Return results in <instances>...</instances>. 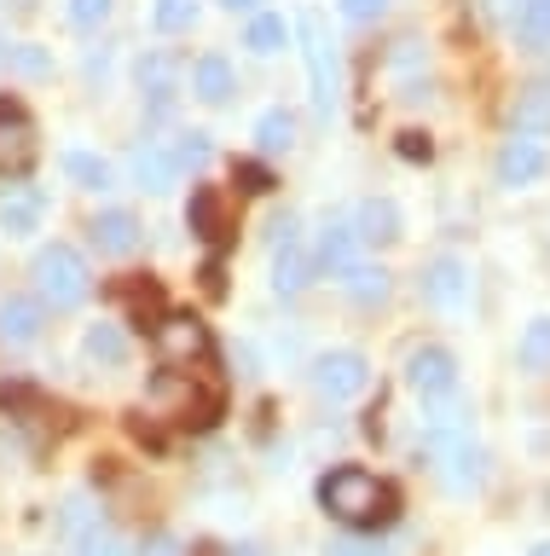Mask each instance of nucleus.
I'll use <instances>...</instances> for the list:
<instances>
[{
    "mask_svg": "<svg viewBox=\"0 0 550 556\" xmlns=\"http://www.w3.org/2000/svg\"><path fill=\"white\" fill-rule=\"evenodd\" d=\"M319 504L336 521H348V528H383V521H394V510H400L394 486L376 481L371 469H359V464L331 469V476L319 481Z\"/></svg>",
    "mask_w": 550,
    "mask_h": 556,
    "instance_id": "1",
    "label": "nucleus"
},
{
    "mask_svg": "<svg viewBox=\"0 0 550 556\" xmlns=\"http://www.w3.org/2000/svg\"><path fill=\"white\" fill-rule=\"evenodd\" d=\"M29 278H36V302L53 307V313H71L93 295V273H88V261H81V250H71V243H47L36 255V267H29Z\"/></svg>",
    "mask_w": 550,
    "mask_h": 556,
    "instance_id": "2",
    "label": "nucleus"
},
{
    "mask_svg": "<svg viewBox=\"0 0 550 556\" xmlns=\"http://www.w3.org/2000/svg\"><path fill=\"white\" fill-rule=\"evenodd\" d=\"M296 35H302V59H307V81H314V111L331 116V104L342 93V76H336V47H331V29H324L319 12H302L296 17Z\"/></svg>",
    "mask_w": 550,
    "mask_h": 556,
    "instance_id": "3",
    "label": "nucleus"
},
{
    "mask_svg": "<svg viewBox=\"0 0 550 556\" xmlns=\"http://www.w3.org/2000/svg\"><path fill=\"white\" fill-rule=\"evenodd\" d=\"M151 342H157V359L163 365H209V325L197 319V313H163L157 325H151Z\"/></svg>",
    "mask_w": 550,
    "mask_h": 556,
    "instance_id": "4",
    "label": "nucleus"
},
{
    "mask_svg": "<svg viewBox=\"0 0 550 556\" xmlns=\"http://www.w3.org/2000/svg\"><path fill=\"white\" fill-rule=\"evenodd\" d=\"M41 156V139H36V122H29L24 104L0 99V180H24Z\"/></svg>",
    "mask_w": 550,
    "mask_h": 556,
    "instance_id": "5",
    "label": "nucleus"
},
{
    "mask_svg": "<svg viewBox=\"0 0 550 556\" xmlns=\"http://www.w3.org/2000/svg\"><path fill=\"white\" fill-rule=\"evenodd\" d=\"M366 382H371V365H366V354H354V348H331V354L314 359V389L324 400H354Z\"/></svg>",
    "mask_w": 550,
    "mask_h": 556,
    "instance_id": "6",
    "label": "nucleus"
},
{
    "mask_svg": "<svg viewBox=\"0 0 550 556\" xmlns=\"http://www.w3.org/2000/svg\"><path fill=\"white\" fill-rule=\"evenodd\" d=\"M192 232L203 238V243H227L232 232H238V198L227 186H197L192 191Z\"/></svg>",
    "mask_w": 550,
    "mask_h": 556,
    "instance_id": "7",
    "label": "nucleus"
},
{
    "mask_svg": "<svg viewBox=\"0 0 550 556\" xmlns=\"http://www.w3.org/2000/svg\"><path fill=\"white\" fill-rule=\"evenodd\" d=\"M406 382H411V394H423V400H452L458 394V359L429 342L406 359Z\"/></svg>",
    "mask_w": 550,
    "mask_h": 556,
    "instance_id": "8",
    "label": "nucleus"
},
{
    "mask_svg": "<svg viewBox=\"0 0 550 556\" xmlns=\"http://www.w3.org/2000/svg\"><path fill=\"white\" fill-rule=\"evenodd\" d=\"M545 168H550L545 139L510 134V139H504V151H498V186H510V191H522V186H533V180H545Z\"/></svg>",
    "mask_w": 550,
    "mask_h": 556,
    "instance_id": "9",
    "label": "nucleus"
},
{
    "mask_svg": "<svg viewBox=\"0 0 550 556\" xmlns=\"http://www.w3.org/2000/svg\"><path fill=\"white\" fill-rule=\"evenodd\" d=\"M423 302L440 307V313H463L470 307V267L458 255H440L435 267L423 273Z\"/></svg>",
    "mask_w": 550,
    "mask_h": 556,
    "instance_id": "10",
    "label": "nucleus"
},
{
    "mask_svg": "<svg viewBox=\"0 0 550 556\" xmlns=\"http://www.w3.org/2000/svg\"><path fill=\"white\" fill-rule=\"evenodd\" d=\"M88 238H93L99 255H133L140 250V215H128V208H99Z\"/></svg>",
    "mask_w": 550,
    "mask_h": 556,
    "instance_id": "11",
    "label": "nucleus"
},
{
    "mask_svg": "<svg viewBox=\"0 0 550 556\" xmlns=\"http://www.w3.org/2000/svg\"><path fill=\"white\" fill-rule=\"evenodd\" d=\"M41 325H47V307L36 295H7V302H0V342L7 348H29L41 337Z\"/></svg>",
    "mask_w": 550,
    "mask_h": 556,
    "instance_id": "12",
    "label": "nucleus"
},
{
    "mask_svg": "<svg viewBox=\"0 0 550 556\" xmlns=\"http://www.w3.org/2000/svg\"><path fill=\"white\" fill-rule=\"evenodd\" d=\"M140 87H145V104L163 116L168 104L180 99V59H175V52H145V64H140Z\"/></svg>",
    "mask_w": 550,
    "mask_h": 556,
    "instance_id": "13",
    "label": "nucleus"
},
{
    "mask_svg": "<svg viewBox=\"0 0 550 556\" xmlns=\"http://www.w3.org/2000/svg\"><path fill=\"white\" fill-rule=\"evenodd\" d=\"M354 238L359 243H400L406 238V226H400V208H394V198H366L359 203V215H354Z\"/></svg>",
    "mask_w": 550,
    "mask_h": 556,
    "instance_id": "14",
    "label": "nucleus"
},
{
    "mask_svg": "<svg viewBox=\"0 0 550 556\" xmlns=\"http://www.w3.org/2000/svg\"><path fill=\"white\" fill-rule=\"evenodd\" d=\"M359 261V238H354V226L348 220H324V232H319V250H314V273H331L342 278Z\"/></svg>",
    "mask_w": 550,
    "mask_h": 556,
    "instance_id": "15",
    "label": "nucleus"
},
{
    "mask_svg": "<svg viewBox=\"0 0 550 556\" xmlns=\"http://www.w3.org/2000/svg\"><path fill=\"white\" fill-rule=\"evenodd\" d=\"M192 93H197L203 104H227V99L238 93V70L220 59V52H203V59L192 64Z\"/></svg>",
    "mask_w": 550,
    "mask_h": 556,
    "instance_id": "16",
    "label": "nucleus"
},
{
    "mask_svg": "<svg viewBox=\"0 0 550 556\" xmlns=\"http://www.w3.org/2000/svg\"><path fill=\"white\" fill-rule=\"evenodd\" d=\"M446 464H440V481H446V493H475L481 486V446H470L458 434V441H446Z\"/></svg>",
    "mask_w": 550,
    "mask_h": 556,
    "instance_id": "17",
    "label": "nucleus"
},
{
    "mask_svg": "<svg viewBox=\"0 0 550 556\" xmlns=\"http://www.w3.org/2000/svg\"><path fill=\"white\" fill-rule=\"evenodd\" d=\"M307 285H314V255H307L302 243H279V250H272V290L302 295Z\"/></svg>",
    "mask_w": 550,
    "mask_h": 556,
    "instance_id": "18",
    "label": "nucleus"
},
{
    "mask_svg": "<svg viewBox=\"0 0 550 556\" xmlns=\"http://www.w3.org/2000/svg\"><path fill=\"white\" fill-rule=\"evenodd\" d=\"M133 180H140V191H151V198H163V191L180 186V168L163 146H140L133 151Z\"/></svg>",
    "mask_w": 550,
    "mask_h": 556,
    "instance_id": "19",
    "label": "nucleus"
},
{
    "mask_svg": "<svg viewBox=\"0 0 550 556\" xmlns=\"http://www.w3.org/2000/svg\"><path fill=\"white\" fill-rule=\"evenodd\" d=\"M510 134H527V139H545L550 134V87H522V93H515Z\"/></svg>",
    "mask_w": 550,
    "mask_h": 556,
    "instance_id": "20",
    "label": "nucleus"
},
{
    "mask_svg": "<svg viewBox=\"0 0 550 556\" xmlns=\"http://www.w3.org/2000/svg\"><path fill=\"white\" fill-rule=\"evenodd\" d=\"M47 203L36 198V191H0V232L7 238H29L41 226Z\"/></svg>",
    "mask_w": 550,
    "mask_h": 556,
    "instance_id": "21",
    "label": "nucleus"
},
{
    "mask_svg": "<svg viewBox=\"0 0 550 556\" xmlns=\"http://www.w3.org/2000/svg\"><path fill=\"white\" fill-rule=\"evenodd\" d=\"M336 285L348 290L359 307H376V302H388V267H371V261H354V267L342 273Z\"/></svg>",
    "mask_w": 550,
    "mask_h": 556,
    "instance_id": "22",
    "label": "nucleus"
},
{
    "mask_svg": "<svg viewBox=\"0 0 550 556\" xmlns=\"http://www.w3.org/2000/svg\"><path fill=\"white\" fill-rule=\"evenodd\" d=\"M255 146H261V156H284L290 146H296V116H290L284 104L261 111V122H255Z\"/></svg>",
    "mask_w": 550,
    "mask_h": 556,
    "instance_id": "23",
    "label": "nucleus"
},
{
    "mask_svg": "<svg viewBox=\"0 0 550 556\" xmlns=\"http://www.w3.org/2000/svg\"><path fill=\"white\" fill-rule=\"evenodd\" d=\"M510 24H515V41L527 52H545L550 47V0H522Z\"/></svg>",
    "mask_w": 550,
    "mask_h": 556,
    "instance_id": "24",
    "label": "nucleus"
},
{
    "mask_svg": "<svg viewBox=\"0 0 550 556\" xmlns=\"http://www.w3.org/2000/svg\"><path fill=\"white\" fill-rule=\"evenodd\" d=\"M244 47L255 52V59H272V52H284L290 47V24L279 12H255L250 17V35H244Z\"/></svg>",
    "mask_w": 550,
    "mask_h": 556,
    "instance_id": "25",
    "label": "nucleus"
},
{
    "mask_svg": "<svg viewBox=\"0 0 550 556\" xmlns=\"http://www.w3.org/2000/svg\"><path fill=\"white\" fill-rule=\"evenodd\" d=\"M64 174L81 186V191H111L116 186V174L105 156H93V151H64Z\"/></svg>",
    "mask_w": 550,
    "mask_h": 556,
    "instance_id": "26",
    "label": "nucleus"
},
{
    "mask_svg": "<svg viewBox=\"0 0 550 556\" xmlns=\"http://www.w3.org/2000/svg\"><path fill=\"white\" fill-rule=\"evenodd\" d=\"M81 354L93 365H123L128 359V337L116 325H88V337H81Z\"/></svg>",
    "mask_w": 550,
    "mask_h": 556,
    "instance_id": "27",
    "label": "nucleus"
},
{
    "mask_svg": "<svg viewBox=\"0 0 550 556\" xmlns=\"http://www.w3.org/2000/svg\"><path fill=\"white\" fill-rule=\"evenodd\" d=\"M522 371H550V319H533L522 330V348H515Z\"/></svg>",
    "mask_w": 550,
    "mask_h": 556,
    "instance_id": "28",
    "label": "nucleus"
},
{
    "mask_svg": "<svg viewBox=\"0 0 550 556\" xmlns=\"http://www.w3.org/2000/svg\"><path fill=\"white\" fill-rule=\"evenodd\" d=\"M93 528H99L93 498L88 493H71V498H64V510H59V533L64 539H81V533H93Z\"/></svg>",
    "mask_w": 550,
    "mask_h": 556,
    "instance_id": "29",
    "label": "nucleus"
},
{
    "mask_svg": "<svg viewBox=\"0 0 550 556\" xmlns=\"http://www.w3.org/2000/svg\"><path fill=\"white\" fill-rule=\"evenodd\" d=\"M123 302H128V313H133L140 325H157V319H163V290L151 285V278H145V285L133 278V285L123 290Z\"/></svg>",
    "mask_w": 550,
    "mask_h": 556,
    "instance_id": "30",
    "label": "nucleus"
},
{
    "mask_svg": "<svg viewBox=\"0 0 550 556\" xmlns=\"http://www.w3.org/2000/svg\"><path fill=\"white\" fill-rule=\"evenodd\" d=\"M151 24H157L163 35L192 29L197 24V0H157V7H151Z\"/></svg>",
    "mask_w": 550,
    "mask_h": 556,
    "instance_id": "31",
    "label": "nucleus"
},
{
    "mask_svg": "<svg viewBox=\"0 0 550 556\" xmlns=\"http://www.w3.org/2000/svg\"><path fill=\"white\" fill-rule=\"evenodd\" d=\"M168 156H175V168H203L215 156V146H209V134H203V128H192V134H180V146Z\"/></svg>",
    "mask_w": 550,
    "mask_h": 556,
    "instance_id": "32",
    "label": "nucleus"
},
{
    "mask_svg": "<svg viewBox=\"0 0 550 556\" xmlns=\"http://www.w3.org/2000/svg\"><path fill=\"white\" fill-rule=\"evenodd\" d=\"M324 556H394L388 539H331Z\"/></svg>",
    "mask_w": 550,
    "mask_h": 556,
    "instance_id": "33",
    "label": "nucleus"
},
{
    "mask_svg": "<svg viewBox=\"0 0 550 556\" xmlns=\"http://www.w3.org/2000/svg\"><path fill=\"white\" fill-rule=\"evenodd\" d=\"M76 551H81V556H128V545H123L116 533H105V528L81 533V539H76Z\"/></svg>",
    "mask_w": 550,
    "mask_h": 556,
    "instance_id": "34",
    "label": "nucleus"
},
{
    "mask_svg": "<svg viewBox=\"0 0 550 556\" xmlns=\"http://www.w3.org/2000/svg\"><path fill=\"white\" fill-rule=\"evenodd\" d=\"M64 12H71V24H76V29H99V24L111 17V0H71Z\"/></svg>",
    "mask_w": 550,
    "mask_h": 556,
    "instance_id": "35",
    "label": "nucleus"
},
{
    "mask_svg": "<svg viewBox=\"0 0 550 556\" xmlns=\"http://www.w3.org/2000/svg\"><path fill=\"white\" fill-rule=\"evenodd\" d=\"M7 64L24 70V76H47V70H53V59H47L41 47H7Z\"/></svg>",
    "mask_w": 550,
    "mask_h": 556,
    "instance_id": "36",
    "label": "nucleus"
},
{
    "mask_svg": "<svg viewBox=\"0 0 550 556\" xmlns=\"http://www.w3.org/2000/svg\"><path fill=\"white\" fill-rule=\"evenodd\" d=\"M383 12H388V0H342V17H348V24H376Z\"/></svg>",
    "mask_w": 550,
    "mask_h": 556,
    "instance_id": "37",
    "label": "nucleus"
},
{
    "mask_svg": "<svg viewBox=\"0 0 550 556\" xmlns=\"http://www.w3.org/2000/svg\"><path fill=\"white\" fill-rule=\"evenodd\" d=\"M232 180H238V191H272V174L261 163H238Z\"/></svg>",
    "mask_w": 550,
    "mask_h": 556,
    "instance_id": "38",
    "label": "nucleus"
},
{
    "mask_svg": "<svg viewBox=\"0 0 550 556\" xmlns=\"http://www.w3.org/2000/svg\"><path fill=\"white\" fill-rule=\"evenodd\" d=\"M400 156L406 163H429V134H400Z\"/></svg>",
    "mask_w": 550,
    "mask_h": 556,
    "instance_id": "39",
    "label": "nucleus"
},
{
    "mask_svg": "<svg viewBox=\"0 0 550 556\" xmlns=\"http://www.w3.org/2000/svg\"><path fill=\"white\" fill-rule=\"evenodd\" d=\"M140 556H175V545H168V539H151V545H145Z\"/></svg>",
    "mask_w": 550,
    "mask_h": 556,
    "instance_id": "40",
    "label": "nucleus"
},
{
    "mask_svg": "<svg viewBox=\"0 0 550 556\" xmlns=\"http://www.w3.org/2000/svg\"><path fill=\"white\" fill-rule=\"evenodd\" d=\"M220 7H227V12H255L261 0H220Z\"/></svg>",
    "mask_w": 550,
    "mask_h": 556,
    "instance_id": "41",
    "label": "nucleus"
},
{
    "mask_svg": "<svg viewBox=\"0 0 550 556\" xmlns=\"http://www.w3.org/2000/svg\"><path fill=\"white\" fill-rule=\"evenodd\" d=\"M232 556H261V551H255V545H244V551H232Z\"/></svg>",
    "mask_w": 550,
    "mask_h": 556,
    "instance_id": "42",
    "label": "nucleus"
},
{
    "mask_svg": "<svg viewBox=\"0 0 550 556\" xmlns=\"http://www.w3.org/2000/svg\"><path fill=\"white\" fill-rule=\"evenodd\" d=\"M533 556H550V545H539V551H533Z\"/></svg>",
    "mask_w": 550,
    "mask_h": 556,
    "instance_id": "43",
    "label": "nucleus"
},
{
    "mask_svg": "<svg viewBox=\"0 0 550 556\" xmlns=\"http://www.w3.org/2000/svg\"><path fill=\"white\" fill-rule=\"evenodd\" d=\"M545 87H550V81H545Z\"/></svg>",
    "mask_w": 550,
    "mask_h": 556,
    "instance_id": "44",
    "label": "nucleus"
}]
</instances>
